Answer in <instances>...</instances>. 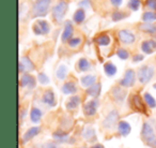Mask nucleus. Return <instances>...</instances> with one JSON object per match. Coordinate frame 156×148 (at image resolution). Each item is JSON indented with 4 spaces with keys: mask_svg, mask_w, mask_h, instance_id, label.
Returning a JSON list of instances; mask_svg holds the SVG:
<instances>
[{
    "mask_svg": "<svg viewBox=\"0 0 156 148\" xmlns=\"http://www.w3.org/2000/svg\"><path fill=\"white\" fill-rule=\"evenodd\" d=\"M141 137L145 145L151 148H156V135L154 134V131L152 127L147 122L142 124V130H141Z\"/></svg>",
    "mask_w": 156,
    "mask_h": 148,
    "instance_id": "1",
    "label": "nucleus"
},
{
    "mask_svg": "<svg viewBox=\"0 0 156 148\" xmlns=\"http://www.w3.org/2000/svg\"><path fill=\"white\" fill-rule=\"evenodd\" d=\"M51 0H37L33 6L32 14L34 17H42V16H46L49 10V6Z\"/></svg>",
    "mask_w": 156,
    "mask_h": 148,
    "instance_id": "2",
    "label": "nucleus"
},
{
    "mask_svg": "<svg viewBox=\"0 0 156 148\" xmlns=\"http://www.w3.org/2000/svg\"><path fill=\"white\" fill-rule=\"evenodd\" d=\"M67 7H69V5H67V2L65 0H60V1H58V3L52 8V16H54L56 22L60 23L61 20H63L65 13H66V11H67Z\"/></svg>",
    "mask_w": 156,
    "mask_h": 148,
    "instance_id": "3",
    "label": "nucleus"
},
{
    "mask_svg": "<svg viewBox=\"0 0 156 148\" xmlns=\"http://www.w3.org/2000/svg\"><path fill=\"white\" fill-rule=\"evenodd\" d=\"M154 75V68L151 65H143L138 71V80L141 84H147Z\"/></svg>",
    "mask_w": 156,
    "mask_h": 148,
    "instance_id": "4",
    "label": "nucleus"
},
{
    "mask_svg": "<svg viewBox=\"0 0 156 148\" xmlns=\"http://www.w3.org/2000/svg\"><path fill=\"white\" fill-rule=\"evenodd\" d=\"M135 81H136V73L134 70L129 69L125 72L124 77L120 81V85L123 87H132L135 84Z\"/></svg>",
    "mask_w": 156,
    "mask_h": 148,
    "instance_id": "5",
    "label": "nucleus"
},
{
    "mask_svg": "<svg viewBox=\"0 0 156 148\" xmlns=\"http://www.w3.org/2000/svg\"><path fill=\"white\" fill-rule=\"evenodd\" d=\"M33 32L37 35H47L49 32V25L46 20H37L34 25H33Z\"/></svg>",
    "mask_w": 156,
    "mask_h": 148,
    "instance_id": "6",
    "label": "nucleus"
},
{
    "mask_svg": "<svg viewBox=\"0 0 156 148\" xmlns=\"http://www.w3.org/2000/svg\"><path fill=\"white\" fill-rule=\"evenodd\" d=\"M98 107V101L96 99H93L91 101H88V102L85 103L83 105V113H85L86 116H94L96 114V109Z\"/></svg>",
    "mask_w": 156,
    "mask_h": 148,
    "instance_id": "7",
    "label": "nucleus"
},
{
    "mask_svg": "<svg viewBox=\"0 0 156 148\" xmlns=\"http://www.w3.org/2000/svg\"><path fill=\"white\" fill-rule=\"evenodd\" d=\"M118 38L124 44H132L135 42V35L129 30L122 29L118 32Z\"/></svg>",
    "mask_w": 156,
    "mask_h": 148,
    "instance_id": "8",
    "label": "nucleus"
},
{
    "mask_svg": "<svg viewBox=\"0 0 156 148\" xmlns=\"http://www.w3.org/2000/svg\"><path fill=\"white\" fill-rule=\"evenodd\" d=\"M118 118H119V115H118L117 111H112V112H110V113L108 114V116H107L106 118H105L103 124H104L105 128L112 129L113 127L115 126V124H117Z\"/></svg>",
    "mask_w": 156,
    "mask_h": 148,
    "instance_id": "9",
    "label": "nucleus"
},
{
    "mask_svg": "<svg viewBox=\"0 0 156 148\" xmlns=\"http://www.w3.org/2000/svg\"><path fill=\"white\" fill-rule=\"evenodd\" d=\"M18 67H20V72H29L34 69V65L28 57H22Z\"/></svg>",
    "mask_w": 156,
    "mask_h": 148,
    "instance_id": "10",
    "label": "nucleus"
},
{
    "mask_svg": "<svg viewBox=\"0 0 156 148\" xmlns=\"http://www.w3.org/2000/svg\"><path fill=\"white\" fill-rule=\"evenodd\" d=\"M20 86L22 87H27V88H33L35 87V79L29 74H24L22 77H20Z\"/></svg>",
    "mask_w": 156,
    "mask_h": 148,
    "instance_id": "11",
    "label": "nucleus"
},
{
    "mask_svg": "<svg viewBox=\"0 0 156 148\" xmlns=\"http://www.w3.org/2000/svg\"><path fill=\"white\" fill-rule=\"evenodd\" d=\"M141 50L143 53L150 55L152 53H154L156 50V41L154 40H147V41L142 42L141 44Z\"/></svg>",
    "mask_w": 156,
    "mask_h": 148,
    "instance_id": "12",
    "label": "nucleus"
},
{
    "mask_svg": "<svg viewBox=\"0 0 156 148\" xmlns=\"http://www.w3.org/2000/svg\"><path fill=\"white\" fill-rule=\"evenodd\" d=\"M42 101H43L45 104L49 105V106H55V105H56V97H55L54 91L50 89L46 90L43 94Z\"/></svg>",
    "mask_w": 156,
    "mask_h": 148,
    "instance_id": "13",
    "label": "nucleus"
},
{
    "mask_svg": "<svg viewBox=\"0 0 156 148\" xmlns=\"http://www.w3.org/2000/svg\"><path fill=\"white\" fill-rule=\"evenodd\" d=\"M81 136H83V139H85L86 141H88V142H93L96 139L95 131H94V129L90 126L86 127V128L83 129V133H81Z\"/></svg>",
    "mask_w": 156,
    "mask_h": 148,
    "instance_id": "14",
    "label": "nucleus"
},
{
    "mask_svg": "<svg viewBox=\"0 0 156 148\" xmlns=\"http://www.w3.org/2000/svg\"><path fill=\"white\" fill-rule=\"evenodd\" d=\"M40 130H41L40 127H32V128H30L24 135H23V143H27V142H29L31 139H33L35 135L39 134Z\"/></svg>",
    "mask_w": 156,
    "mask_h": 148,
    "instance_id": "15",
    "label": "nucleus"
},
{
    "mask_svg": "<svg viewBox=\"0 0 156 148\" xmlns=\"http://www.w3.org/2000/svg\"><path fill=\"white\" fill-rule=\"evenodd\" d=\"M111 94H112V98L118 102H122L126 97V91L121 87H113Z\"/></svg>",
    "mask_w": 156,
    "mask_h": 148,
    "instance_id": "16",
    "label": "nucleus"
},
{
    "mask_svg": "<svg viewBox=\"0 0 156 148\" xmlns=\"http://www.w3.org/2000/svg\"><path fill=\"white\" fill-rule=\"evenodd\" d=\"M130 130H132V128H130L128 122L123 121V120L119 121V124H118V131H119V133L122 136H127L130 133Z\"/></svg>",
    "mask_w": 156,
    "mask_h": 148,
    "instance_id": "17",
    "label": "nucleus"
},
{
    "mask_svg": "<svg viewBox=\"0 0 156 148\" xmlns=\"http://www.w3.org/2000/svg\"><path fill=\"white\" fill-rule=\"evenodd\" d=\"M73 35V26H72L71 22H65V27H64V31L62 33V41L66 42L69 41Z\"/></svg>",
    "mask_w": 156,
    "mask_h": 148,
    "instance_id": "18",
    "label": "nucleus"
},
{
    "mask_svg": "<svg viewBox=\"0 0 156 148\" xmlns=\"http://www.w3.org/2000/svg\"><path fill=\"white\" fill-rule=\"evenodd\" d=\"M133 104H134L135 109L138 112H140V113H145V105L138 94H135V96L133 97Z\"/></svg>",
    "mask_w": 156,
    "mask_h": 148,
    "instance_id": "19",
    "label": "nucleus"
},
{
    "mask_svg": "<svg viewBox=\"0 0 156 148\" xmlns=\"http://www.w3.org/2000/svg\"><path fill=\"white\" fill-rule=\"evenodd\" d=\"M52 136H54V139H56L57 142H60V143H69V135L61 130L56 131V132L52 134Z\"/></svg>",
    "mask_w": 156,
    "mask_h": 148,
    "instance_id": "20",
    "label": "nucleus"
},
{
    "mask_svg": "<svg viewBox=\"0 0 156 148\" xmlns=\"http://www.w3.org/2000/svg\"><path fill=\"white\" fill-rule=\"evenodd\" d=\"M80 97L78 96H73L66 101V109H75L76 107H78V105L80 104Z\"/></svg>",
    "mask_w": 156,
    "mask_h": 148,
    "instance_id": "21",
    "label": "nucleus"
},
{
    "mask_svg": "<svg viewBox=\"0 0 156 148\" xmlns=\"http://www.w3.org/2000/svg\"><path fill=\"white\" fill-rule=\"evenodd\" d=\"M62 91L65 94H73L77 91V87H76V84L74 82H67L64 85L62 86Z\"/></svg>",
    "mask_w": 156,
    "mask_h": 148,
    "instance_id": "22",
    "label": "nucleus"
},
{
    "mask_svg": "<svg viewBox=\"0 0 156 148\" xmlns=\"http://www.w3.org/2000/svg\"><path fill=\"white\" fill-rule=\"evenodd\" d=\"M87 94L90 97H93V98H98L101 94V84L96 83L94 85H92L91 87H89L87 89Z\"/></svg>",
    "mask_w": 156,
    "mask_h": 148,
    "instance_id": "23",
    "label": "nucleus"
},
{
    "mask_svg": "<svg viewBox=\"0 0 156 148\" xmlns=\"http://www.w3.org/2000/svg\"><path fill=\"white\" fill-rule=\"evenodd\" d=\"M80 82L83 87L89 88V87H91L92 85L95 84V76H94V75H86V76L81 77Z\"/></svg>",
    "mask_w": 156,
    "mask_h": 148,
    "instance_id": "24",
    "label": "nucleus"
},
{
    "mask_svg": "<svg viewBox=\"0 0 156 148\" xmlns=\"http://www.w3.org/2000/svg\"><path fill=\"white\" fill-rule=\"evenodd\" d=\"M30 118H31V121L34 122V124H37V122H40V120H41V118H42L41 109H39L37 107H33V109H31Z\"/></svg>",
    "mask_w": 156,
    "mask_h": 148,
    "instance_id": "25",
    "label": "nucleus"
},
{
    "mask_svg": "<svg viewBox=\"0 0 156 148\" xmlns=\"http://www.w3.org/2000/svg\"><path fill=\"white\" fill-rule=\"evenodd\" d=\"M104 70H105V73H106L108 76H113V75L117 73V67L111 62L105 63Z\"/></svg>",
    "mask_w": 156,
    "mask_h": 148,
    "instance_id": "26",
    "label": "nucleus"
},
{
    "mask_svg": "<svg viewBox=\"0 0 156 148\" xmlns=\"http://www.w3.org/2000/svg\"><path fill=\"white\" fill-rule=\"evenodd\" d=\"M140 30L144 31V32L151 33V35H156V26L152 24H141L139 26Z\"/></svg>",
    "mask_w": 156,
    "mask_h": 148,
    "instance_id": "27",
    "label": "nucleus"
},
{
    "mask_svg": "<svg viewBox=\"0 0 156 148\" xmlns=\"http://www.w3.org/2000/svg\"><path fill=\"white\" fill-rule=\"evenodd\" d=\"M66 74H67V68L65 67L64 65H59V68L57 69L56 71V76L58 80H64L66 77Z\"/></svg>",
    "mask_w": 156,
    "mask_h": 148,
    "instance_id": "28",
    "label": "nucleus"
},
{
    "mask_svg": "<svg viewBox=\"0 0 156 148\" xmlns=\"http://www.w3.org/2000/svg\"><path fill=\"white\" fill-rule=\"evenodd\" d=\"M95 42L101 46H107L110 44V38L107 35H101L95 39Z\"/></svg>",
    "mask_w": 156,
    "mask_h": 148,
    "instance_id": "29",
    "label": "nucleus"
},
{
    "mask_svg": "<svg viewBox=\"0 0 156 148\" xmlns=\"http://www.w3.org/2000/svg\"><path fill=\"white\" fill-rule=\"evenodd\" d=\"M85 17H86V14L83 9H78L77 11L74 13V20H75L77 24L83 23V20H85Z\"/></svg>",
    "mask_w": 156,
    "mask_h": 148,
    "instance_id": "30",
    "label": "nucleus"
},
{
    "mask_svg": "<svg viewBox=\"0 0 156 148\" xmlns=\"http://www.w3.org/2000/svg\"><path fill=\"white\" fill-rule=\"evenodd\" d=\"M78 69H79V71H88V70L90 69V67H91V65H90L89 60L86 58H81L80 60L78 61V65H77Z\"/></svg>",
    "mask_w": 156,
    "mask_h": 148,
    "instance_id": "31",
    "label": "nucleus"
},
{
    "mask_svg": "<svg viewBox=\"0 0 156 148\" xmlns=\"http://www.w3.org/2000/svg\"><path fill=\"white\" fill-rule=\"evenodd\" d=\"M143 98H144L145 104H147L149 107H151V109H154V107H156L155 99H154L153 97H152L151 94H149V92H145V94H143Z\"/></svg>",
    "mask_w": 156,
    "mask_h": 148,
    "instance_id": "32",
    "label": "nucleus"
},
{
    "mask_svg": "<svg viewBox=\"0 0 156 148\" xmlns=\"http://www.w3.org/2000/svg\"><path fill=\"white\" fill-rule=\"evenodd\" d=\"M142 20H144V22L156 20V13H154V12H144L142 15Z\"/></svg>",
    "mask_w": 156,
    "mask_h": 148,
    "instance_id": "33",
    "label": "nucleus"
},
{
    "mask_svg": "<svg viewBox=\"0 0 156 148\" xmlns=\"http://www.w3.org/2000/svg\"><path fill=\"white\" fill-rule=\"evenodd\" d=\"M141 6V2L140 0H129L128 1V8L133 11H137V10L140 8Z\"/></svg>",
    "mask_w": 156,
    "mask_h": 148,
    "instance_id": "34",
    "label": "nucleus"
},
{
    "mask_svg": "<svg viewBox=\"0 0 156 148\" xmlns=\"http://www.w3.org/2000/svg\"><path fill=\"white\" fill-rule=\"evenodd\" d=\"M117 55L120 57V59H123V60L127 59L128 56H129L128 52L126 50H124V48H119V50H118V52H117Z\"/></svg>",
    "mask_w": 156,
    "mask_h": 148,
    "instance_id": "35",
    "label": "nucleus"
},
{
    "mask_svg": "<svg viewBox=\"0 0 156 148\" xmlns=\"http://www.w3.org/2000/svg\"><path fill=\"white\" fill-rule=\"evenodd\" d=\"M81 43V39L80 38H72L71 40L69 41V45L71 46V47H77V46H79Z\"/></svg>",
    "mask_w": 156,
    "mask_h": 148,
    "instance_id": "36",
    "label": "nucleus"
},
{
    "mask_svg": "<svg viewBox=\"0 0 156 148\" xmlns=\"http://www.w3.org/2000/svg\"><path fill=\"white\" fill-rule=\"evenodd\" d=\"M37 80H39V82L42 85H46V84L49 83V79H48V76H46V74H44V73H40L39 75H37Z\"/></svg>",
    "mask_w": 156,
    "mask_h": 148,
    "instance_id": "37",
    "label": "nucleus"
},
{
    "mask_svg": "<svg viewBox=\"0 0 156 148\" xmlns=\"http://www.w3.org/2000/svg\"><path fill=\"white\" fill-rule=\"evenodd\" d=\"M125 16H126L125 13L117 11V12H115V13L112 14V20H115V22H118V20H123Z\"/></svg>",
    "mask_w": 156,
    "mask_h": 148,
    "instance_id": "38",
    "label": "nucleus"
},
{
    "mask_svg": "<svg viewBox=\"0 0 156 148\" xmlns=\"http://www.w3.org/2000/svg\"><path fill=\"white\" fill-rule=\"evenodd\" d=\"M145 5H147V7L149 8V9L156 11V0H147V1H145Z\"/></svg>",
    "mask_w": 156,
    "mask_h": 148,
    "instance_id": "39",
    "label": "nucleus"
},
{
    "mask_svg": "<svg viewBox=\"0 0 156 148\" xmlns=\"http://www.w3.org/2000/svg\"><path fill=\"white\" fill-rule=\"evenodd\" d=\"M42 148H60V147H58V146L55 143H52V142H47V143H45L42 146Z\"/></svg>",
    "mask_w": 156,
    "mask_h": 148,
    "instance_id": "40",
    "label": "nucleus"
},
{
    "mask_svg": "<svg viewBox=\"0 0 156 148\" xmlns=\"http://www.w3.org/2000/svg\"><path fill=\"white\" fill-rule=\"evenodd\" d=\"M141 60H143V56L140 54H137L133 57V61H134V62H139V61H141Z\"/></svg>",
    "mask_w": 156,
    "mask_h": 148,
    "instance_id": "41",
    "label": "nucleus"
},
{
    "mask_svg": "<svg viewBox=\"0 0 156 148\" xmlns=\"http://www.w3.org/2000/svg\"><path fill=\"white\" fill-rule=\"evenodd\" d=\"M110 1L115 7H119V6H121V3H122L123 0H110Z\"/></svg>",
    "mask_w": 156,
    "mask_h": 148,
    "instance_id": "42",
    "label": "nucleus"
},
{
    "mask_svg": "<svg viewBox=\"0 0 156 148\" xmlns=\"http://www.w3.org/2000/svg\"><path fill=\"white\" fill-rule=\"evenodd\" d=\"M83 5H85V6H87V7H89V1H88V0H83V1H81V2L79 3V6H83Z\"/></svg>",
    "mask_w": 156,
    "mask_h": 148,
    "instance_id": "43",
    "label": "nucleus"
},
{
    "mask_svg": "<svg viewBox=\"0 0 156 148\" xmlns=\"http://www.w3.org/2000/svg\"><path fill=\"white\" fill-rule=\"evenodd\" d=\"M91 148H105L103 145H101V144H98V145H94V146H92Z\"/></svg>",
    "mask_w": 156,
    "mask_h": 148,
    "instance_id": "44",
    "label": "nucleus"
},
{
    "mask_svg": "<svg viewBox=\"0 0 156 148\" xmlns=\"http://www.w3.org/2000/svg\"><path fill=\"white\" fill-rule=\"evenodd\" d=\"M153 87H154V89H156V83L154 84V86H153Z\"/></svg>",
    "mask_w": 156,
    "mask_h": 148,
    "instance_id": "45",
    "label": "nucleus"
}]
</instances>
